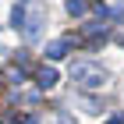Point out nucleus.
I'll return each instance as SVG.
<instances>
[{
    "instance_id": "20e7f679",
    "label": "nucleus",
    "mask_w": 124,
    "mask_h": 124,
    "mask_svg": "<svg viewBox=\"0 0 124 124\" xmlns=\"http://www.w3.org/2000/svg\"><path fill=\"white\" fill-rule=\"evenodd\" d=\"M36 82H39V89H53L57 85V71H53V67H39V75H36Z\"/></svg>"
},
{
    "instance_id": "423d86ee",
    "label": "nucleus",
    "mask_w": 124,
    "mask_h": 124,
    "mask_svg": "<svg viewBox=\"0 0 124 124\" xmlns=\"http://www.w3.org/2000/svg\"><path fill=\"white\" fill-rule=\"evenodd\" d=\"M85 32H89V36H103V32H106V25H103V21H89V25H85Z\"/></svg>"
},
{
    "instance_id": "39448f33",
    "label": "nucleus",
    "mask_w": 124,
    "mask_h": 124,
    "mask_svg": "<svg viewBox=\"0 0 124 124\" xmlns=\"http://www.w3.org/2000/svg\"><path fill=\"white\" fill-rule=\"evenodd\" d=\"M89 11V0H67V14H85Z\"/></svg>"
},
{
    "instance_id": "f03ea898",
    "label": "nucleus",
    "mask_w": 124,
    "mask_h": 124,
    "mask_svg": "<svg viewBox=\"0 0 124 124\" xmlns=\"http://www.w3.org/2000/svg\"><path fill=\"white\" fill-rule=\"evenodd\" d=\"M71 78H75L78 85H85V89H103L110 82V75H106L103 67H96V64H75Z\"/></svg>"
},
{
    "instance_id": "0eeeda50",
    "label": "nucleus",
    "mask_w": 124,
    "mask_h": 124,
    "mask_svg": "<svg viewBox=\"0 0 124 124\" xmlns=\"http://www.w3.org/2000/svg\"><path fill=\"white\" fill-rule=\"evenodd\" d=\"M106 124H124V117H110V121H106Z\"/></svg>"
},
{
    "instance_id": "f257e3e1",
    "label": "nucleus",
    "mask_w": 124,
    "mask_h": 124,
    "mask_svg": "<svg viewBox=\"0 0 124 124\" xmlns=\"http://www.w3.org/2000/svg\"><path fill=\"white\" fill-rule=\"evenodd\" d=\"M11 21H14V29L25 32V39H39V32H43V25H46V11H43L39 0H18Z\"/></svg>"
},
{
    "instance_id": "7ed1b4c3",
    "label": "nucleus",
    "mask_w": 124,
    "mask_h": 124,
    "mask_svg": "<svg viewBox=\"0 0 124 124\" xmlns=\"http://www.w3.org/2000/svg\"><path fill=\"white\" fill-rule=\"evenodd\" d=\"M71 46H75L71 39H53V43L46 46V57H50V60H60V57H67V50H71Z\"/></svg>"
},
{
    "instance_id": "6e6552de",
    "label": "nucleus",
    "mask_w": 124,
    "mask_h": 124,
    "mask_svg": "<svg viewBox=\"0 0 124 124\" xmlns=\"http://www.w3.org/2000/svg\"><path fill=\"white\" fill-rule=\"evenodd\" d=\"M121 43H124V39H121Z\"/></svg>"
}]
</instances>
